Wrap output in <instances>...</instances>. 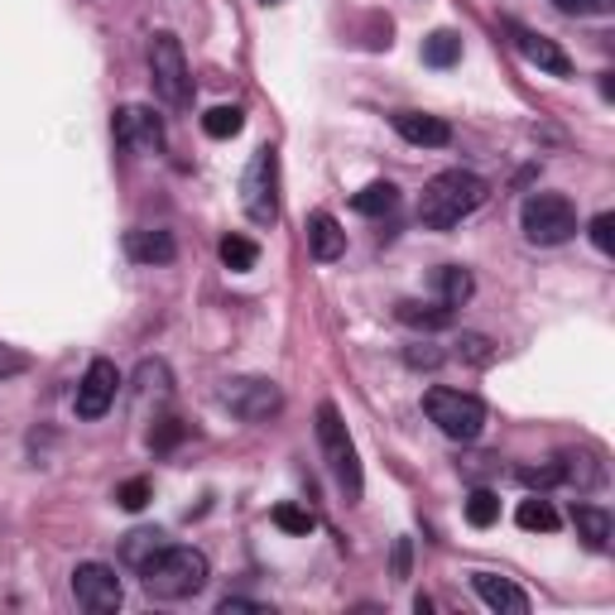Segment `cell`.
I'll return each mask as SVG.
<instances>
[{"instance_id":"cell-1","label":"cell","mask_w":615,"mask_h":615,"mask_svg":"<svg viewBox=\"0 0 615 615\" xmlns=\"http://www.w3.org/2000/svg\"><path fill=\"white\" fill-rule=\"evenodd\" d=\"M140 577H144V592L159 596V602H188V596H198L212 582V563L202 548L164 544L140 567Z\"/></svg>"},{"instance_id":"cell-2","label":"cell","mask_w":615,"mask_h":615,"mask_svg":"<svg viewBox=\"0 0 615 615\" xmlns=\"http://www.w3.org/2000/svg\"><path fill=\"white\" fill-rule=\"evenodd\" d=\"M491 188L466 169H443L423 183V198H419V222L429 231H452L462 216H472L481 202H486Z\"/></svg>"},{"instance_id":"cell-3","label":"cell","mask_w":615,"mask_h":615,"mask_svg":"<svg viewBox=\"0 0 615 615\" xmlns=\"http://www.w3.org/2000/svg\"><path fill=\"white\" fill-rule=\"evenodd\" d=\"M317 447L327 457V472L336 476V486L346 491V501L356 505L365 495V472H361V457H356V443H351L342 414L336 404H317Z\"/></svg>"},{"instance_id":"cell-4","label":"cell","mask_w":615,"mask_h":615,"mask_svg":"<svg viewBox=\"0 0 615 615\" xmlns=\"http://www.w3.org/2000/svg\"><path fill=\"white\" fill-rule=\"evenodd\" d=\"M423 414H429L452 443H476V437L486 433V404H481L476 394H462L447 385H433L423 394Z\"/></svg>"},{"instance_id":"cell-5","label":"cell","mask_w":615,"mask_h":615,"mask_svg":"<svg viewBox=\"0 0 615 615\" xmlns=\"http://www.w3.org/2000/svg\"><path fill=\"white\" fill-rule=\"evenodd\" d=\"M241 208L255 226H274L280 222V154L270 150H255L251 164L241 173Z\"/></svg>"},{"instance_id":"cell-6","label":"cell","mask_w":615,"mask_h":615,"mask_svg":"<svg viewBox=\"0 0 615 615\" xmlns=\"http://www.w3.org/2000/svg\"><path fill=\"white\" fill-rule=\"evenodd\" d=\"M150 72H154V97L169 111H188L193 107V72H188L183 43L173 34H154L150 43Z\"/></svg>"},{"instance_id":"cell-7","label":"cell","mask_w":615,"mask_h":615,"mask_svg":"<svg viewBox=\"0 0 615 615\" xmlns=\"http://www.w3.org/2000/svg\"><path fill=\"white\" fill-rule=\"evenodd\" d=\"M520 226L534 245H563L577 236V208L563 193H530L520 208Z\"/></svg>"},{"instance_id":"cell-8","label":"cell","mask_w":615,"mask_h":615,"mask_svg":"<svg viewBox=\"0 0 615 615\" xmlns=\"http://www.w3.org/2000/svg\"><path fill=\"white\" fill-rule=\"evenodd\" d=\"M72 596H78V606L92 611V615H111L125 602L121 577H115V567H107V563H78L72 567Z\"/></svg>"},{"instance_id":"cell-9","label":"cell","mask_w":615,"mask_h":615,"mask_svg":"<svg viewBox=\"0 0 615 615\" xmlns=\"http://www.w3.org/2000/svg\"><path fill=\"white\" fill-rule=\"evenodd\" d=\"M111 135L130 154H164V121L150 107H121L111 121Z\"/></svg>"},{"instance_id":"cell-10","label":"cell","mask_w":615,"mask_h":615,"mask_svg":"<svg viewBox=\"0 0 615 615\" xmlns=\"http://www.w3.org/2000/svg\"><path fill=\"white\" fill-rule=\"evenodd\" d=\"M115 390H121V371H115V361L97 356L87 365V375L78 380V394H72V409H78V419H101L107 409L115 404Z\"/></svg>"},{"instance_id":"cell-11","label":"cell","mask_w":615,"mask_h":615,"mask_svg":"<svg viewBox=\"0 0 615 615\" xmlns=\"http://www.w3.org/2000/svg\"><path fill=\"white\" fill-rule=\"evenodd\" d=\"M222 404L245 423H265L270 414H280L284 394H280L274 380H231V385L222 390Z\"/></svg>"},{"instance_id":"cell-12","label":"cell","mask_w":615,"mask_h":615,"mask_svg":"<svg viewBox=\"0 0 615 615\" xmlns=\"http://www.w3.org/2000/svg\"><path fill=\"white\" fill-rule=\"evenodd\" d=\"M505 29H510V39H515V49L530 58L538 72H548V78H573V58H567L548 34H538V29H524L515 20H505Z\"/></svg>"},{"instance_id":"cell-13","label":"cell","mask_w":615,"mask_h":615,"mask_svg":"<svg viewBox=\"0 0 615 615\" xmlns=\"http://www.w3.org/2000/svg\"><path fill=\"white\" fill-rule=\"evenodd\" d=\"M394 130L419 144V150H443V144H452V125L443 121V115H423V111H400L394 115Z\"/></svg>"},{"instance_id":"cell-14","label":"cell","mask_w":615,"mask_h":615,"mask_svg":"<svg viewBox=\"0 0 615 615\" xmlns=\"http://www.w3.org/2000/svg\"><path fill=\"white\" fill-rule=\"evenodd\" d=\"M308 251H313V260H322V265L346 255V231L332 212H308Z\"/></svg>"},{"instance_id":"cell-15","label":"cell","mask_w":615,"mask_h":615,"mask_svg":"<svg viewBox=\"0 0 615 615\" xmlns=\"http://www.w3.org/2000/svg\"><path fill=\"white\" fill-rule=\"evenodd\" d=\"M125 251L135 265H169L173 255H179V241L169 236V231H159V226H140V231H130L125 236Z\"/></svg>"},{"instance_id":"cell-16","label":"cell","mask_w":615,"mask_h":615,"mask_svg":"<svg viewBox=\"0 0 615 615\" xmlns=\"http://www.w3.org/2000/svg\"><path fill=\"white\" fill-rule=\"evenodd\" d=\"M472 592H476L491 611H510V615H524V611H530V596H524L510 577H495V573H472Z\"/></svg>"},{"instance_id":"cell-17","label":"cell","mask_w":615,"mask_h":615,"mask_svg":"<svg viewBox=\"0 0 615 615\" xmlns=\"http://www.w3.org/2000/svg\"><path fill=\"white\" fill-rule=\"evenodd\" d=\"M573 524H577V538L587 544L592 553H606L611 548V515L602 505H573Z\"/></svg>"},{"instance_id":"cell-18","label":"cell","mask_w":615,"mask_h":615,"mask_svg":"<svg viewBox=\"0 0 615 615\" xmlns=\"http://www.w3.org/2000/svg\"><path fill=\"white\" fill-rule=\"evenodd\" d=\"M433 284H437V303H443V308H462L466 299L476 294V280H472V270H466V265H443L433 274Z\"/></svg>"},{"instance_id":"cell-19","label":"cell","mask_w":615,"mask_h":615,"mask_svg":"<svg viewBox=\"0 0 615 615\" xmlns=\"http://www.w3.org/2000/svg\"><path fill=\"white\" fill-rule=\"evenodd\" d=\"M515 524L524 534H553V530H558V510H553L544 495H530V501H520Z\"/></svg>"},{"instance_id":"cell-20","label":"cell","mask_w":615,"mask_h":615,"mask_svg":"<svg viewBox=\"0 0 615 615\" xmlns=\"http://www.w3.org/2000/svg\"><path fill=\"white\" fill-rule=\"evenodd\" d=\"M351 208H356L361 216H385V212L400 208V188L380 179V183H371V188H361V193L351 198Z\"/></svg>"},{"instance_id":"cell-21","label":"cell","mask_w":615,"mask_h":615,"mask_svg":"<svg viewBox=\"0 0 615 615\" xmlns=\"http://www.w3.org/2000/svg\"><path fill=\"white\" fill-rule=\"evenodd\" d=\"M462 58V39L452 34V29H433L429 39H423V63L429 68H452Z\"/></svg>"},{"instance_id":"cell-22","label":"cell","mask_w":615,"mask_h":615,"mask_svg":"<svg viewBox=\"0 0 615 615\" xmlns=\"http://www.w3.org/2000/svg\"><path fill=\"white\" fill-rule=\"evenodd\" d=\"M159 548H164V534H159V530H130V534H125V544H121V558L140 573V567L150 563Z\"/></svg>"},{"instance_id":"cell-23","label":"cell","mask_w":615,"mask_h":615,"mask_svg":"<svg viewBox=\"0 0 615 615\" xmlns=\"http://www.w3.org/2000/svg\"><path fill=\"white\" fill-rule=\"evenodd\" d=\"M202 130H208L212 140H236L245 130V111L241 107H212L208 115H202Z\"/></svg>"},{"instance_id":"cell-24","label":"cell","mask_w":615,"mask_h":615,"mask_svg":"<svg viewBox=\"0 0 615 615\" xmlns=\"http://www.w3.org/2000/svg\"><path fill=\"white\" fill-rule=\"evenodd\" d=\"M394 313H400V322H409V327H423V332H437V327H447L452 322V308H423V303H400L394 308Z\"/></svg>"},{"instance_id":"cell-25","label":"cell","mask_w":615,"mask_h":615,"mask_svg":"<svg viewBox=\"0 0 615 615\" xmlns=\"http://www.w3.org/2000/svg\"><path fill=\"white\" fill-rule=\"evenodd\" d=\"M216 251H222V265L236 270V274L255 270V260H260V245H255L251 236H226L222 245H216Z\"/></svg>"},{"instance_id":"cell-26","label":"cell","mask_w":615,"mask_h":615,"mask_svg":"<svg viewBox=\"0 0 615 615\" xmlns=\"http://www.w3.org/2000/svg\"><path fill=\"white\" fill-rule=\"evenodd\" d=\"M495 520H501V495H495V491H472V495H466V524H472V530H491Z\"/></svg>"},{"instance_id":"cell-27","label":"cell","mask_w":615,"mask_h":615,"mask_svg":"<svg viewBox=\"0 0 615 615\" xmlns=\"http://www.w3.org/2000/svg\"><path fill=\"white\" fill-rule=\"evenodd\" d=\"M602 476L606 472H602V462H596V457H563V481H577L582 491L596 486Z\"/></svg>"},{"instance_id":"cell-28","label":"cell","mask_w":615,"mask_h":615,"mask_svg":"<svg viewBox=\"0 0 615 615\" xmlns=\"http://www.w3.org/2000/svg\"><path fill=\"white\" fill-rule=\"evenodd\" d=\"M520 481H524L530 491L563 486V457H558V462H544V466H520Z\"/></svg>"},{"instance_id":"cell-29","label":"cell","mask_w":615,"mask_h":615,"mask_svg":"<svg viewBox=\"0 0 615 615\" xmlns=\"http://www.w3.org/2000/svg\"><path fill=\"white\" fill-rule=\"evenodd\" d=\"M274 524L284 534H313V510H299V505H274Z\"/></svg>"},{"instance_id":"cell-30","label":"cell","mask_w":615,"mask_h":615,"mask_svg":"<svg viewBox=\"0 0 615 615\" xmlns=\"http://www.w3.org/2000/svg\"><path fill=\"white\" fill-rule=\"evenodd\" d=\"M150 495H154L150 481H144V476H130L125 486H115V505H121V510H144V505H150Z\"/></svg>"},{"instance_id":"cell-31","label":"cell","mask_w":615,"mask_h":615,"mask_svg":"<svg viewBox=\"0 0 615 615\" xmlns=\"http://www.w3.org/2000/svg\"><path fill=\"white\" fill-rule=\"evenodd\" d=\"M457 356H462V361H472V365H491V361H495V346L486 342V336L466 332L462 342H457Z\"/></svg>"},{"instance_id":"cell-32","label":"cell","mask_w":615,"mask_h":615,"mask_svg":"<svg viewBox=\"0 0 615 615\" xmlns=\"http://www.w3.org/2000/svg\"><path fill=\"white\" fill-rule=\"evenodd\" d=\"M563 14H577V20H592V14H611L615 0H553Z\"/></svg>"},{"instance_id":"cell-33","label":"cell","mask_w":615,"mask_h":615,"mask_svg":"<svg viewBox=\"0 0 615 615\" xmlns=\"http://www.w3.org/2000/svg\"><path fill=\"white\" fill-rule=\"evenodd\" d=\"M592 245H596L602 255H611V251H615V216H611V212L592 216Z\"/></svg>"},{"instance_id":"cell-34","label":"cell","mask_w":615,"mask_h":615,"mask_svg":"<svg viewBox=\"0 0 615 615\" xmlns=\"http://www.w3.org/2000/svg\"><path fill=\"white\" fill-rule=\"evenodd\" d=\"M179 423H173V419H164V429H159V433H150V447H169V443H179Z\"/></svg>"},{"instance_id":"cell-35","label":"cell","mask_w":615,"mask_h":615,"mask_svg":"<svg viewBox=\"0 0 615 615\" xmlns=\"http://www.w3.org/2000/svg\"><path fill=\"white\" fill-rule=\"evenodd\" d=\"M394 577H409V538H400V544H394Z\"/></svg>"},{"instance_id":"cell-36","label":"cell","mask_w":615,"mask_h":615,"mask_svg":"<svg viewBox=\"0 0 615 615\" xmlns=\"http://www.w3.org/2000/svg\"><path fill=\"white\" fill-rule=\"evenodd\" d=\"M241 611H265L260 602H222L216 606V615H241Z\"/></svg>"},{"instance_id":"cell-37","label":"cell","mask_w":615,"mask_h":615,"mask_svg":"<svg viewBox=\"0 0 615 615\" xmlns=\"http://www.w3.org/2000/svg\"><path fill=\"white\" fill-rule=\"evenodd\" d=\"M409 365H437V351H409Z\"/></svg>"},{"instance_id":"cell-38","label":"cell","mask_w":615,"mask_h":615,"mask_svg":"<svg viewBox=\"0 0 615 615\" xmlns=\"http://www.w3.org/2000/svg\"><path fill=\"white\" fill-rule=\"evenodd\" d=\"M265 6H274V0H265Z\"/></svg>"}]
</instances>
